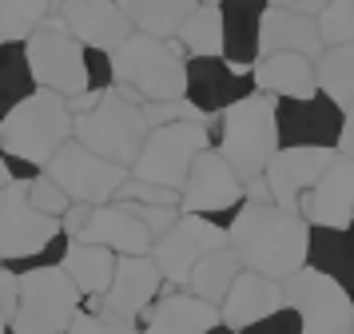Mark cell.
<instances>
[{"label": "cell", "instance_id": "cell-39", "mask_svg": "<svg viewBox=\"0 0 354 334\" xmlns=\"http://www.w3.org/2000/svg\"><path fill=\"white\" fill-rule=\"evenodd\" d=\"M239 334H303V322H299V315H295L290 306H283V310L259 318L255 326H247V331H239Z\"/></svg>", "mask_w": 354, "mask_h": 334}, {"label": "cell", "instance_id": "cell-33", "mask_svg": "<svg viewBox=\"0 0 354 334\" xmlns=\"http://www.w3.org/2000/svg\"><path fill=\"white\" fill-rule=\"evenodd\" d=\"M52 8H56V4H32V0H17V4H8V0H0V44L24 48L28 44V36L48 20Z\"/></svg>", "mask_w": 354, "mask_h": 334}, {"label": "cell", "instance_id": "cell-28", "mask_svg": "<svg viewBox=\"0 0 354 334\" xmlns=\"http://www.w3.org/2000/svg\"><path fill=\"white\" fill-rule=\"evenodd\" d=\"M243 263L235 259V251L231 247H219V251H211L207 259H199L192 270V279H187V295H195L199 302H207V306H223L227 290H231V283L239 279Z\"/></svg>", "mask_w": 354, "mask_h": 334}, {"label": "cell", "instance_id": "cell-13", "mask_svg": "<svg viewBox=\"0 0 354 334\" xmlns=\"http://www.w3.org/2000/svg\"><path fill=\"white\" fill-rule=\"evenodd\" d=\"M279 151H338L342 108L326 95L310 100H274Z\"/></svg>", "mask_w": 354, "mask_h": 334}, {"label": "cell", "instance_id": "cell-36", "mask_svg": "<svg viewBox=\"0 0 354 334\" xmlns=\"http://www.w3.org/2000/svg\"><path fill=\"white\" fill-rule=\"evenodd\" d=\"M144 120L147 127H171V124H207V115H199V111L187 104V100H176V104H144Z\"/></svg>", "mask_w": 354, "mask_h": 334}, {"label": "cell", "instance_id": "cell-2", "mask_svg": "<svg viewBox=\"0 0 354 334\" xmlns=\"http://www.w3.org/2000/svg\"><path fill=\"white\" fill-rule=\"evenodd\" d=\"M72 140V111L68 100L56 92L36 88L24 104L4 115L0 124V151L8 159L12 183H32L36 175H44L52 156Z\"/></svg>", "mask_w": 354, "mask_h": 334}, {"label": "cell", "instance_id": "cell-14", "mask_svg": "<svg viewBox=\"0 0 354 334\" xmlns=\"http://www.w3.org/2000/svg\"><path fill=\"white\" fill-rule=\"evenodd\" d=\"M219 247H227L223 227H215L211 219H199V215H179L176 227L163 239L151 243V254L147 259L160 267L163 283L171 286V290H179V286H187L195 263L207 259L211 251H219Z\"/></svg>", "mask_w": 354, "mask_h": 334}, {"label": "cell", "instance_id": "cell-41", "mask_svg": "<svg viewBox=\"0 0 354 334\" xmlns=\"http://www.w3.org/2000/svg\"><path fill=\"white\" fill-rule=\"evenodd\" d=\"M338 156L354 159V104L342 108V136H338Z\"/></svg>", "mask_w": 354, "mask_h": 334}, {"label": "cell", "instance_id": "cell-8", "mask_svg": "<svg viewBox=\"0 0 354 334\" xmlns=\"http://www.w3.org/2000/svg\"><path fill=\"white\" fill-rule=\"evenodd\" d=\"M84 295L60 267H36L20 275V306L12 318V334H68L80 315Z\"/></svg>", "mask_w": 354, "mask_h": 334}, {"label": "cell", "instance_id": "cell-45", "mask_svg": "<svg viewBox=\"0 0 354 334\" xmlns=\"http://www.w3.org/2000/svg\"><path fill=\"white\" fill-rule=\"evenodd\" d=\"M351 334H354V326H351Z\"/></svg>", "mask_w": 354, "mask_h": 334}, {"label": "cell", "instance_id": "cell-15", "mask_svg": "<svg viewBox=\"0 0 354 334\" xmlns=\"http://www.w3.org/2000/svg\"><path fill=\"white\" fill-rule=\"evenodd\" d=\"M255 95V76L231 68L223 56H207V60H187L183 72V100L192 104L199 115H223L227 108H235L239 100Z\"/></svg>", "mask_w": 354, "mask_h": 334}, {"label": "cell", "instance_id": "cell-22", "mask_svg": "<svg viewBox=\"0 0 354 334\" xmlns=\"http://www.w3.org/2000/svg\"><path fill=\"white\" fill-rule=\"evenodd\" d=\"M274 52H295L303 60H319L322 40H319V24L315 16H303L287 8V4H267L263 12V32H259V56H274Z\"/></svg>", "mask_w": 354, "mask_h": 334}, {"label": "cell", "instance_id": "cell-37", "mask_svg": "<svg viewBox=\"0 0 354 334\" xmlns=\"http://www.w3.org/2000/svg\"><path fill=\"white\" fill-rule=\"evenodd\" d=\"M68 334H140V326H131V322H120V318L104 315V310H84L72 318V326Z\"/></svg>", "mask_w": 354, "mask_h": 334}, {"label": "cell", "instance_id": "cell-23", "mask_svg": "<svg viewBox=\"0 0 354 334\" xmlns=\"http://www.w3.org/2000/svg\"><path fill=\"white\" fill-rule=\"evenodd\" d=\"M219 322V310L199 302L187 290H167L147 306L140 318V334H211Z\"/></svg>", "mask_w": 354, "mask_h": 334}, {"label": "cell", "instance_id": "cell-40", "mask_svg": "<svg viewBox=\"0 0 354 334\" xmlns=\"http://www.w3.org/2000/svg\"><path fill=\"white\" fill-rule=\"evenodd\" d=\"M17 306H20V275L0 263V315L8 318V326L17 318Z\"/></svg>", "mask_w": 354, "mask_h": 334}, {"label": "cell", "instance_id": "cell-9", "mask_svg": "<svg viewBox=\"0 0 354 334\" xmlns=\"http://www.w3.org/2000/svg\"><path fill=\"white\" fill-rule=\"evenodd\" d=\"M211 147V127L207 124H171V127H151L140 159L131 163V179L151 183L163 191H183L192 163Z\"/></svg>", "mask_w": 354, "mask_h": 334}, {"label": "cell", "instance_id": "cell-10", "mask_svg": "<svg viewBox=\"0 0 354 334\" xmlns=\"http://www.w3.org/2000/svg\"><path fill=\"white\" fill-rule=\"evenodd\" d=\"M243 203H247V195H243L239 175L227 167L223 156H219L215 147H207V151L192 163L187 183L179 191L183 215H199V219H211L215 227L231 231V223H235V215L243 211Z\"/></svg>", "mask_w": 354, "mask_h": 334}, {"label": "cell", "instance_id": "cell-12", "mask_svg": "<svg viewBox=\"0 0 354 334\" xmlns=\"http://www.w3.org/2000/svg\"><path fill=\"white\" fill-rule=\"evenodd\" d=\"M287 306L299 315L303 334H351L354 326V299L326 275L303 267L283 283Z\"/></svg>", "mask_w": 354, "mask_h": 334}, {"label": "cell", "instance_id": "cell-7", "mask_svg": "<svg viewBox=\"0 0 354 334\" xmlns=\"http://www.w3.org/2000/svg\"><path fill=\"white\" fill-rule=\"evenodd\" d=\"M24 60H28L32 84L40 92H56L60 100H80V95H88L84 48L68 36L60 12H48V20L28 36Z\"/></svg>", "mask_w": 354, "mask_h": 334}, {"label": "cell", "instance_id": "cell-44", "mask_svg": "<svg viewBox=\"0 0 354 334\" xmlns=\"http://www.w3.org/2000/svg\"><path fill=\"white\" fill-rule=\"evenodd\" d=\"M211 334H235V331H227V326H215V331H211Z\"/></svg>", "mask_w": 354, "mask_h": 334}, {"label": "cell", "instance_id": "cell-24", "mask_svg": "<svg viewBox=\"0 0 354 334\" xmlns=\"http://www.w3.org/2000/svg\"><path fill=\"white\" fill-rule=\"evenodd\" d=\"M306 267L326 275L354 299V223L351 227H310Z\"/></svg>", "mask_w": 354, "mask_h": 334}, {"label": "cell", "instance_id": "cell-20", "mask_svg": "<svg viewBox=\"0 0 354 334\" xmlns=\"http://www.w3.org/2000/svg\"><path fill=\"white\" fill-rule=\"evenodd\" d=\"M299 215L306 219V227H351L354 223V159L338 156L326 175L310 187Z\"/></svg>", "mask_w": 354, "mask_h": 334}, {"label": "cell", "instance_id": "cell-25", "mask_svg": "<svg viewBox=\"0 0 354 334\" xmlns=\"http://www.w3.org/2000/svg\"><path fill=\"white\" fill-rule=\"evenodd\" d=\"M251 76H255V92H267L274 100H310V95H319L315 64L303 60V56H295V52L259 56Z\"/></svg>", "mask_w": 354, "mask_h": 334}, {"label": "cell", "instance_id": "cell-5", "mask_svg": "<svg viewBox=\"0 0 354 334\" xmlns=\"http://www.w3.org/2000/svg\"><path fill=\"white\" fill-rule=\"evenodd\" d=\"M147 120H144V104L131 100L128 92H112L100 95V104L84 115H72V140L84 143L88 151H96L100 159H108L115 167L131 171V163L140 159L147 143Z\"/></svg>", "mask_w": 354, "mask_h": 334}, {"label": "cell", "instance_id": "cell-3", "mask_svg": "<svg viewBox=\"0 0 354 334\" xmlns=\"http://www.w3.org/2000/svg\"><path fill=\"white\" fill-rule=\"evenodd\" d=\"M68 239L60 219L40 215L28 203V183H8L0 191V263L17 275L36 267H60Z\"/></svg>", "mask_w": 354, "mask_h": 334}, {"label": "cell", "instance_id": "cell-30", "mask_svg": "<svg viewBox=\"0 0 354 334\" xmlns=\"http://www.w3.org/2000/svg\"><path fill=\"white\" fill-rule=\"evenodd\" d=\"M176 44L187 60L223 56V12H219V4H195L192 16L179 28Z\"/></svg>", "mask_w": 354, "mask_h": 334}, {"label": "cell", "instance_id": "cell-35", "mask_svg": "<svg viewBox=\"0 0 354 334\" xmlns=\"http://www.w3.org/2000/svg\"><path fill=\"white\" fill-rule=\"evenodd\" d=\"M28 203H32L40 215H48V219H64L68 207H72V199L52 183L48 175H36L32 183H28Z\"/></svg>", "mask_w": 354, "mask_h": 334}, {"label": "cell", "instance_id": "cell-21", "mask_svg": "<svg viewBox=\"0 0 354 334\" xmlns=\"http://www.w3.org/2000/svg\"><path fill=\"white\" fill-rule=\"evenodd\" d=\"M283 306H287L283 283H271V279H263L255 270H239V279L231 283L223 306H219V322H223L227 331L239 334L247 326H255L259 318L283 310Z\"/></svg>", "mask_w": 354, "mask_h": 334}, {"label": "cell", "instance_id": "cell-19", "mask_svg": "<svg viewBox=\"0 0 354 334\" xmlns=\"http://www.w3.org/2000/svg\"><path fill=\"white\" fill-rule=\"evenodd\" d=\"M72 243L104 247V251H112L115 259H147V254H151V235L144 231V223L120 203L92 207V215L84 223L80 239H72Z\"/></svg>", "mask_w": 354, "mask_h": 334}, {"label": "cell", "instance_id": "cell-17", "mask_svg": "<svg viewBox=\"0 0 354 334\" xmlns=\"http://www.w3.org/2000/svg\"><path fill=\"white\" fill-rule=\"evenodd\" d=\"M56 12L64 20L68 36L88 52H104L115 56L128 44L131 24L120 4H100V0H84V4H56Z\"/></svg>", "mask_w": 354, "mask_h": 334}, {"label": "cell", "instance_id": "cell-26", "mask_svg": "<svg viewBox=\"0 0 354 334\" xmlns=\"http://www.w3.org/2000/svg\"><path fill=\"white\" fill-rule=\"evenodd\" d=\"M219 12H223V60L231 68L255 72L267 4H219Z\"/></svg>", "mask_w": 354, "mask_h": 334}, {"label": "cell", "instance_id": "cell-6", "mask_svg": "<svg viewBox=\"0 0 354 334\" xmlns=\"http://www.w3.org/2000/svg\"><path fill=\"white\" fill-rule=\"evenodd\" d=\"M112 72L115 88L140 104H176V100H183L187 56L179 52V44L131 32L128 44L112 56Z\"/></svg>", "mask_w": 354, "mask_h": 334}, {"label": "cell", "instance_id": "cell-11", "mask_svg": "<svg viewBox=\"0 0 354 334\" xmlns=\"http://www.w3.org/2000/svg\"><path fill=\"white\" fill-rule=\"evenodd\" d=\"M44 175L64 191L72 203L104 207V203H112L115 195H120V187L128 183L131 171L115 167V163H108V159H100L96 151H88L84 143L68 140L64 147L52 156V163L44 167Z\"/></svg>", "mask_w": 354, "mask_h": 334}, {"label": "cell", "instance_id": "cell-18", "mask_svg": "<svg viewBox=\"0 0 354 334\" xmlns=\"http://www.w3.org/2000/svg\"><path fill=\"white\" fill-rule=\"evenodd\" d=\"M338 159V151H274V159L267 163V191L271 203L283 211H299L310 187L319 183L326 167Z\"/></svg>", "mask_w": 354, "mask_h": 334}, {"label": "cell", "instance_id": "cell-16", "mask_svg": "<svg viewBox=\"0 0 354 334\" xmlns=\"http://www.w3.org/2000/svg\"><path fill=\"white\" fill-rule=\"evenodd\" d=\"M160 295H163V275L151 259H115L112 286L100 299V310L120 318V322L140 326V318L147 315V306Z\"/></svg>", "mask_w": 354, "mask_h": 334}, {"label": "cell", "instance_id": "cell-34", "mask_svg": "<svg viewBox=\"0 0 354 334\" xmlns=\"http://www.w3.org/2000/svg\"><path fill=\"white\" fill-rule=\"evenodd\" d=\"M315 24H319L322 48H351L354 44V0L322 4V12L315 16Z\"/></svg>", "mask_w": 354, "mask_h": 334}, {"label": "cell", "instance_id": "cell-31", "mask_svg": "<svg viewBox=\"0 0 354 334\" xmlns=\"http://www.w3.org/2000/svg\"><path fill=\"white\" fill-rule=\"evenodd\" d=\"M315 84H319V95H326L338 108L354 104V44L326 48L315 60Z\"/></svg>", "mask_w": 354, "mask_h": 334}, {"label": "cell", "instance_id": "cell-1", "mask_svg": "<svg viewBox=\"0 0 354 334\" xmlns=\"http://www.w3.org/2000/svg\"><path fill=\"white\" fill-rule=\"evenodd\" d=\"M306 235L310 227L299 211L274 203H243L227 231V247L235 251L243 270H255L271 283H287L306 267Z\"/></svg>", "mask_w": 354, "mask_h": 334}, {"label": "cell", "instance_id": "cell-29", "mask_svg": "<svg viewBox=\"0 0 354 334\" xmlns=\"http://www.w3.org/2000/svg\"><path fill=\"white\" fill-rule=\"evenodd\" d=\"M120 8L128 16L131 32L176 44L179 28H183V20L192 16L195 4H187V0H144V4H120Z\"/></svg>", "mask_w": 354, "mask_h": 334}, {"label": "cell", "instance_id": "cell-32", "mask_svg": "<svg viewBox=\"0 0 354 334\" xmlns=\"http://www.w3.org/2000/svg\"><path fill=\"white\" fill-rule=\"evenodd\" d=\"M32 92H36V84H32V72H28V60H24V48L0 44V124Z\"/></svg>", "mask_w": 354, "mask_h": 334}, {"label": "cell", "instance_id": "cell-43", "mask_svg": "<svg viewBox=\"0 0 354 334\" xmlns=\"http://www.w3.org/2000/svg\"><path fill=\"white\" fill-rule=\"evenodd\" d=\"M0 334H8V318L0 315Z\"/></svg>", "mask_w": 354, "mask_h": 334}, {"label": "cell", "instance_id": "cell-27", "mask_svg": "<svg viewBox=\"0 0 354 334\" xmlns=\"http://www.w3.org/2000/svg\"><path fill=\"white\" fill-rule=\"evenodd\" d=\"M60 270L76 283L84 299H104L108 286H112V275H115V254L104 251V247H92V243H68L64 259H60Z\"/></svg>", "mask_w": 354, "mask_h": 334}, {"label": "cell", "instance_id": "cell-38", "mask_svg": "<svg viewBox=\"0 0 354 334\" xmlns=\"http://www.w3.org/2000/svg\"><path fill=\"white\" fill-rule=\"evenodd\" d=\"M120 207H128L131 215H136V219L144 223V231L151 235V243L167 235V231L176 227V219H179V211H176V207H144V203H120Z\"/></svg>", "mask_w": 354, "mask_h": 334}, {"label": "cell", "instance_id": "cell-46", "mask_svg": "<svg viewBox=\"0 0 354 334\" xmlns=\"http://www.w3.org/2000/svg\"><path fill=\"white\" fill-rule=\"evenodd\" d=\"M8 334H12V331H8Z\"/></svg>", "mask_w": 354, "mask_h": 334}, {"label": "cell", "instance_id": "cell-42", "mask_svg": "<svg viewBox=\"0 0 354 334\" xmlns=\"http://www.w3.org/2000/svg\"><path fill=\"white\" fill-rule=\"evenodd\" d=\"M12 183V171H8V159H4V151H0V191Z\"/></svg>", "mask_w": 354, "mask_h": 334}, {"label": "cell", "instance_id": "cell-4", "mask_svg": "<svg viewBox=\"0 0 354 334\" xmlns=\"http://www.w3.org/2000/svg\"><path fill=\"white\" fill-rule=\"evenodd\" d=\"M215 151L223 163L239 175V183H255L267 175V163L279 151V131H274V95L255 92L227 108L215 127Z\"/></svg>", "mask_w": 354, "mask_h": 334}]
</instances>
